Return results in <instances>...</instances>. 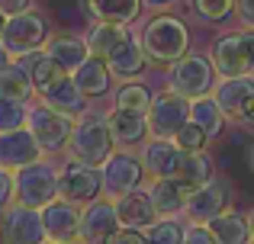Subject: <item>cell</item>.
Wrapping results in <instances>:
<instances>
[{"instance_id":"6da1fadb","label":"cell","mask_w":254,"mask_h":244,"mask_svg":"<svg viewBox=\"0 0 254 244\" xmlns=\"http://www.w3.org/2000/svg\"><path fill=\"white\" fill-rule=\"evenodd\" d=\"M187 45H190V36H187V26L177 16H155L142 32L145 58L158 64L180 61L187 55Z\"/></svg>"},{"instance_id":"7a4b0ae2","label":"cell","mask_w":254,"mask_h":244,"mask_svg":"<svg viewBox=\"0 0 254 244\" xmlns=\"http://www.w3.org/2000/svg\"><path fill=\"white\" fill-rule=\"evenodd\" d=\"M68 157L84 164H93V167H103L106 157L113 154V135H110V125L106 119H97V116H77L74 129H71L68 138Z\"/></svg>"},{"instance_id":"3957f363","label":"cell","mask_w":254,"mask_h":244,"mask_svg":"<svg viewBox=\"0 0 254 244\" xmlns=\"http://www.w3.org/2000/svg\"><path fill=\"white\" fill-rule=\"evenodd\" d=\"M13 180H16V202H23V206L45 209L49 202L58 199V167L45 157L19 167Z\"/></svg>"},{"instance_id":"277c9868","label":"cell","mask_w":254,"mask_h":244,"mask_svg":"<svg viewBox=\"0 0 254 244\" xmlns=\"http://www.w3.org/2000/svg\"><path fill=\"white\" fill-rule=\"evenodd\" d=\"M26 129L36 135L39 148L45 154H55V151H64L68 148V138H71V129H74V119L64 113H58L55 106L49 103H36L29 106V116H26Z\"/></svg>"},{"instance_id":"5b68a950","label":"cell","mask_w":254,"mask_h":244,"mask_svg":"<svg viewBox=\"0 0 254 244\" xmlns=\"http://www.w3.org/2000/svg\"><path fill=\"white\" fill-rule=\"evenodd\" d=\"M45 39H49V26H45V16L36 10H23V13H13L6 16L3 26V36H0V45L10 51L13 58L19 55H29V51L42 49Z\"/></svg>"},{"instance_id":"8992f818","label":"cell","mask_w":254,"mask_h":244,"mask_svg":"<svg viewBox=\"0 0 254 244\" xmlns=\"http://www.w3.org/2000/svg\"><path fill=\"white\" fill-rule=\"evenodd\" d=\"M100 193H103V174H100V167L74 161V157L64 167H58V196L62 199L74 202V206H87Z\"/></svg>"},{"instance_id":"52a82bcc","label":"cell","mask_w":254,"mask_h":244,"mask_svg":"<svg viewBox=\"0 0 254 244\" xmlns=\"http://www.w3.org/2000/svg\"><path fill=\"white\" fill-rule=\"evenodd\" d=\"M45 225H42V209L10 202L0 212V244H42Z\"/></svg>"},{"instance_id":"ba28073f","label":"cell","mask_w":254,"mask_h":244,"mask_svg":"<svg viewBox=\"0 0 254 244\" xmlns=\"http://www.w3.org/2000/svg\"><path fill=\"white\" fill-rule=\"evenodd\" d=\"M190 122V100L180 94H158L148 106V132L155 138H174Z\"/></svg>"},{"instance_id":"9c48e42d","label":"cell","mask_w":254,"mask_h":244,"mask_svg":"<svg viewBox=\"0 0 254 244\" xmlns=\"http://www.w3.org/2000/svg\"><path fill=\"white\" fill-rule=\"evenodd\" d=\"M100 174H103V193L110 196V199H119V196H126V193H132V190L142 187L145 164L138 161V157L119 151V154L106 157V164L100 167Z\"/></svg>"},{"instance_id":"30bf717a","label":"cell","mask_w":254,"mask_h":244,"mask_svg":"<svg viewBox=\"0 0 254 244\" xmlns=\"http://www.w3.org/2000/svg\"><path fill=\"white\" fill-rule=\"evenodd\" d=\"M123 228L113 199H90L87 206H81V241L84 244H106L113 235Z\"/></svg>"},{"instance_id":"8fae6325","label":"cell","mask_w":254,"mask_h":244,"mask_svg":"<svg viewBox=\"0 0 254 244\" xmlns=\"http://www.w3.org/2000/svg\"><path fill=\"white\" fill-rule=\"evenodd\" d=\"M171 87H174V94L187 97V100L203 97L206 90L212 87V68H209V61L199 58V55H190V58L174 61V68H171Z\"/></svg>"},{"instance_id":"7c38bea8","label":"cell","mask_w":254,"mask_h":244,"mask_svg":"<svg viewBox=\"0 0 254 244\" xmlns=\"http://www.w3.org/2000/svg\"><path fill=\"white\" fill-rule=\"evenodd\" d=\"M216 103L222 106L225 116L251 125L254 122V81L248 74L245 77H222V84L216 90Z\"/></svg>"},{"instance_id":"4fadbf2b","label":"cell","mask_w":254,"mask_h":244,"mask_svg":"<svg viewBox=\"0 0 254 244\" xmlns=\"http://www.w3.org/2000/svg\"><path fill=\"white\" fill-rule=\"evenodd\" d=\"M42 225L49 241H81V206L58 196L42 209Z\"/></svg>"},{"instance_id":"5bb4252c","label":"cell","mask_w":254,"mask_h":244,"mask_svg":"<svg viewBox=\"0 0 254 244\" xmlns=\"http://www.w3.org/2000/svg\"><path fill=\"white\" fill-rule=\"evenodd\" d=\"M184 212L190 215L193 222H199V225H209L216 215L229 212V187L212 177L206 187L193 190V193L187 196V209H184Z\"/></svg>"},{"instance_id":"9a60e30c","label":"cell","mask_w":254,"mask_h":244,"mask_svg":"<svg viewBox=\"0 0 254 244\" xmlns=\"http://www.w3.org/2000/svg\"><path fill=\"white\" fill-rule=\"evenodd\" d=\"M45 151L39 148L36 135H32L29 129H13V132H0V167L13 170L16 174L19 167H26V164L39 161Z\"/></svg>"},{"instance_id":"2e32d148","label":"cell","mask_w":254,"mask_h":244,"mask_svg":"<svg viewBox=\"0 0 254 244\" xmlns=\"http://www.w3.org/2000/svg\"><path fill=\"white\" fill-rule=\"evenodd\" d=\"M212 64L222 77H245L251 74V58L248 49H245L242 32H229V36L216 39L212 45Z\"/></svg>"},{"instance_id":"e0dca14e","label":"cell","mask_w":254,"mask_h":244,"mask_svg":"<svg viewBox=\"0 0 254 244\" xmlns=\"http://www.w3.org/2000/svg\"><path fill=\"white\" fill-rule=\"evenodd\" d=\"M180 161H184V148H180L174 138H155V142H148L145 151H142V164L155 180L158 177H174L177 167H180Z\"/></svg>"},{"instance_id":"ac0fdd59","label":"cell","mask_w":254,"mask_h":244,"mask_svg":"<svg viewBox=\"0 0 254 244\" xmlns=\"http://www.w3.org/2000/svg\"><path fill=\"white\" fill-rule=\"evenodd\" d=\"M13 61H19V68L29 74L32 87H36V94L49 90L55 81H62V77L68 74V71H64L45 49H36V51H29V55H19V58H13Z\"/></svg>"},{"instance_id":"d6986e66","label":"cell","mask_w":254,"mask_h":244,"mask_svg":"<svg viewBox=\"0 0 254 244\" xmlns=\"http://www.w3.org/2000/svg\"><path fill=\"white\" fill-rule=\"evenodd\" d=\"M116 202V212H119V222H123V228H148L151 222H155V202H151V193L148 190H132V193L119 196Z\"/></svg>"},{"instance_id":"ffe728a7","label":"cell","mask_w":254,"mask_h":244,"mask_svg":"<svg viewBox=\"0 0 254 244\" xmlns=\"http://www.w3.org/2000/svg\"><path fill=\"white\" fill-rule=\"evenodd\" d=\"M106 125H110L113 145H138L145 142V132H148V113H132V109H113L106 116Z\"/></svg>"},{"instance_id":"44dd1931","label":"cell","mask_w":254,"mask_h":244,"mask_svg":"<svg viewBox=\"0 0 254 244\" xmlns=\"http://www.w3.org/2000/svg\"><path fill=\"white\" fill-rule=\"evenodd\" d=\"M145 49L138 39H123V42L116 45V49L110 51V58H106V64H110V74L123 77V81H132V77H138L145 71Z\"/></svg>"},{"instance_id":"7402d4cb","label":"cell","mask_w":254,"mask_h":244,"mask_svg":"<svg viewBox=\"0 0 254 244\" xmlns=\"http://www.w3.org/2000/svg\"><path fill=\"white\" fill-rule=\"evenodd\" d=\"M110 64H106V58H97V55H87L81 68L71 71V81L77 84V90H81L84 97H100L110 90Z\"/></svg>"},{"instance_id":"603a6c76","label":"cell","mask_w":254,"mask_h":244,"mask_svg":"<svg viewBox=\"0 0 254 244\" xmlns=\"http://www.w3.org/2000/svg\"><path fill=\"white\" fill-rule=\"evenodd\" d=\"M39 97H42L49 106H55L58 113L71 116V119H77V116L84 113V106H87V97L77 90V84L71 81V74H64L62 81H55L49 90H42Z\"/></svg>"},{"instance_id":"cb8c5ba5","label":"cell","mask_w":254,"mask_h":244,"mask_svg":"<svg viewBox=\"0 0 254 244\" xmlns=\"http://www.w3.org/2000/svg\"><path fill=\"white\" fill-rule=\"evenodd\" d=\"M45 51H49L52 58H55L58 64H62L64 71H74V68H81L84 64V58L90 55V49H87V39H77V36H68V32H58V36H52V39H45V45H42Z\"/></svg>"},{"instance_id":"d4e9b609","label":"cell","mask_w":254,"mask_h":244,"mask_svg":"<svg viewBox=\"0 0 254 244\" xmlns=\"http://www.w3.org/2000/svg\"><path fill=\"white\" fill-rule=\"evenodd\" d=\"M151 202H155V212L164 215V219H174L177 212H184L187 209V190L180 187L174 177H158L155 183H151Z\"/></svg>"},{"instance_id":"484cf974","label":"cell","mask_w":254,"mask_h":244,"mask_svg":"<svg viewBox=\"0 0 254 244\" xmlns=\"http://www.w3.org/2000/svg\"><path fill=\"white\" fill-rule=\"evenodd\" d=\"M174 180H177L187 193L206 187V183L212 180V161H209V154H206V151H184V161H180Z\"/></svg>"},{"instance_id":"4316f807","label":"cell","mask_w":254,"mask_h":244,"mask_svg":"<svg viewBox=\"0 0 254 244\" xmlns=\"http://www.w3.org/2000/svg\"><path fill=\"white\" fill-rule=\"evenodd\" d=\"M209 232L219 244H248L251 241V219L238 212H222L209 222Z\"/></svg>"},{"instance_id":"83f0119b","label":"cell","mask_w":254,"mask_h":244,"mask_svg":"<svg viewBox=\"0 0 254 244\" xmlns=\"http://www.w3.org/2000/svg\"><path fill=\"white\" fill-rule=\"evenodd\" d=\"M87 10L93 19H103V23H132L142 10V0H84Z\"/></svg>"},{"instance_id":"f1b7e54d","label":"cell","mask_w":254,"mask_h":244,"mask_svg":"<svg viewBox=\"0 0 254 244\" xmlns=\"http://www.w3.org/2000/svg\"><path fill=\"white\" fill-rule=\"evenodd\" d=\"M123 39H129V32H126L123 23H103V19H97L93 29L87 32V49L97 58H110V51L116 49Z\"/></svg>"},{"instance_id":"f546056e","label":"cell","mask_w":254,"mask_h":244,"mask_svg":"<svg viewBox=\"0 0 254 244\" xmlns=\"http://www.w3.org/2000/svg\"><path fill=\"white\" fill-rule=\"evenodd\" d=\"M32 81L19 61H10L6 68H0V100H19V103H29L32 97Z\"/></svg>"},{"instance_id":"4dcf8cb0","label":"cell","mask_w":254,"mask_h":244,"mask_svg":"<svg viewBox=\"0 0 254 244\" xmlns=\"http://www.w3.org/2000/svg\"><path fill=\"white\" fill-rule=\"evenodd\" d=\"M190 119L212 138V135H219V132H222L225 113H222V106L216 103V97H196V100L190 103Z\"/></svg>"},{"instance_id":"1f68e13d","label":"cell","mask_w":254,"mask_h":244,"mask_svg":"<svg viewBox=\"0 0 254 244\" xmlns=\"http://www.w3.org/2000/svg\"><path fill=\"white\" fill-rule=\"evenodd\" d=\"M151 97H155V94H148V87H142V84H126V87H119V94H116V109L148 113Z\"/></svg>"},{"instance_id":"d6a6232c","label":"cell","mask_w":254,"mask_h":244,"mask_svg":"<svg viewBox=\"0 0 254 244\" xmlns=\"http://www.w3.org/2000/svg\"><path fill=\"white\" fill-rule=\"evenodd\" d=\"M148 244H184V228L177 225V219H158L145 228Z\"/></svg>"},{"instance_id":"836d02e7","label":"cell","mask_w":254,"mask_h":244,"mask_svg":"<svg viewBox=\"0 0 254 244\" xmlns=\"http://www.w3.org/2000/svg\"><path fill=\"white\" fill-rule=\"evenodd\" d=\"M26 116H29V103L19 100H0V132H13L23 129Z\"/></svg>"},{"instance_id":"e575fe53","label":"cell","mask_w":254,"mask_h":244,"mask_svg":"<svg viewBox=\"0 0 254 244\" xmlns=\"http://www.w3.org/2000/svg\"><path fill=\"white\" fill-rule=\"evenodd\" d=\"M232 6H235V0H193V10H196L203 19H209V23L225 19Z\"/></svg>"},{"instance_id":"d590c367","label":"cell","mask_w":254,"mask_h":244,"mask_svg":"<svg viewBox=\"0 0 254 244\" xmlns=\"http://www.w3.org/2000/svg\"><path fill=\"white\" fill-rule=\"evenodd\" d=\"M206 138H209V135H206V132L199 129L196 122H187L184 129H180L177 135H174V142H177V145H180L184 151H203Z\"/></svg>"},{"instance_id":"8d00e7d4","label":"cell","mask_w":254,"mask_h":244,"mask_svg":"<svg viewBox=\"0 0 254 244\" xmlns=\"http://www.w3.org/2000/svg\"><path fill=\"white\" fill-rule=\"evenodd\" d=\"M10 202H16V180H13V170L0 167V212Z\"/></svg>"},{"instance_id":"74e56055","label":"cell","mask_w":254,"mask_h":244,"mask_svg":"<svg viewBox=\"0 0 254 244\" xmlns=\"http://www.w3.org/2000/svg\"><path fill=\"white\" fill-rule=\"evenodd\" d=\"M184 244H219V241H216V235L209 232V225H199L196 222V225H190L184 232Z\"/></svg>"},{"instance_id":"f35d334b","label":"cell","mask_w":254,"mask_h":244,"mask_svg":"<svg viewBox=\"0 0 254 244\" xmlns=\"http://www.w3.org/2000/svg\"><path fill=\"white\" fill-rule=\"evenodd\" d=\"M106 244H148V238H145L138 228H119Z\"/></svg>"},{"instance_id":"ab89813d","label":"cell","mask_w":254,"mask_h":244,"mask_svg":"<svg viewBox=\"0 0 254 244\" xmlns=\"http://www.w3.org/2000/svg\"><path fill=\"white\" fill-rule=\"evenodd\" d=\"M235 13L245 26H254V0H235Z\"/></svg>"},{"instance_id":"60d3db41","label":"cell","mask_w":254,"mask_h":244,"mask_svg":"<svg viewBox=\"0 0 254 244\" xmlns=\"http://www.w3.org/2000/svg\"><path fill=\"white\" fill-rule=\"evenodd\" d=\"M29 3H32V0H0V10H3L6 16H13V13L29 10Z\"/></svg>"},{"instance_id":"b9f144b4","label":"cell","mask_w":254,"mask_h":244,"mask_svg":"<svg viewBox=\"0 0 254 244\" xmlns=\"http://www.w3.org/2000/svg\"><path fill=\"white\" fill-rule=\"evenodd\" d=\"M242 39H245V49H248V58H251V71H254V26L248 32H242Z\"/></svg>"},{"instance_id":"7bdbcfd3","label":"cell","mask_w":254,"mask_h":244,"mask_svg":"<svg viewBox=\"0 0 254 244\" xmlns=\"http://www.w3.org/2000/svg\"><path fill=\"white\" fill-rule=\"evenodd\" d=\"M10 61H13V55H10V51L3 49V45H0V68H6Z\"/></svg>"},{"instance_id":"ee69618b","label":"cell","mask_w":254,"mask_h":244,"mask_svg":"<svg viewBox=\"0 0 254 244\" xmlns=\"http://www.w3.org/2000/svg\"><path fill=\"white\" fill-rule=\"evenodd\" d=\"M148 6H168V3H174V0H145Z\"/></svg>"},{"instance_id":"f6af8a7d","label":"cell","mask_w":254,"mask_h":244,"mask_svg":"<svg viewBox=\"0 0 254 244\" xmlns=\"http://www.w3.org/2000/svg\"><path fill=\"white\" fill-rule=\"evenodd\" d=\"M3 26H6V13L0 10V36H3Z\"/></svg>"},{"instance_id":"bcb514c9","label":"cell","mask_w":254,"mask_h":244,"mask_svg":"<svg viewBox=\"0 0 254 244\" xmlns=\"http://www.w3.org/2000/svg\"><path fill=\"white\" fill-rule=\"evenodd\" d=\"M42 244H84V241H42Z\"/></svg>"},{"instance_id":"7dc6e473","label":"cell","mask_w":254,"mask_h":244,"mask_svg":"<svg viewBox=\"0 0 254 244\" xmlns=\"http://www.w3.org/2000/svg\"><path fill=\"white\" fill-rule=\"evenodd\" d=\"M251 238H254V215H251Z\"/></svg>"},{"instance_id":"c3c4849f","label":"cell","mask_w":254,"mask_h":244,"mask_svg":"<svg viewBox=\"0 0 254 244\" xmlns=\"http://www.w3.org/2000/svg\"><path fill=\"white\" fill-rule=\"evenodd\" d=\"M248 244H254V238H251V241H248Z\"/></svg>"},{"instance_id":"681fc988","label":"cell","mask_w":254,"mask_h":244,"mask_svg":"<svg viewBox=\"0 0 254 244\" xmlns=\"http://www.w3.org/2000/svg\"><path fill=\"white\" fill-rule=\"evenodd\" d=\"M251 129H254V122H251Z\"/></svg>"}]
</instances>
